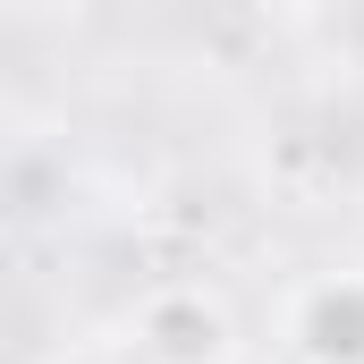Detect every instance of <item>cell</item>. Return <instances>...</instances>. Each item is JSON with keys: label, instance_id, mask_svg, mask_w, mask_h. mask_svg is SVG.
I'll use <instances>...</instances> for the list:
<instances>
[{"label": "cell", "instance_id": "1", "mask_svg": "<svg viewBox=\"0 0 364 364\" xmlns=\"http://www.w3.org/2000/svg\"><path fill=\"white\" fill-rule=\"evenodd\" d=\"M127 348H136V364H237L246 356V331H237V305L220 288L161 279L127 314Z\"/></svg>", "mask_w": 364, "mask_h": 364}, {"label": "cell", "instance_id": "2", "mask_svg": "<svg viewBox=\"0 0 364 364\" xmlns=\"http://www.w3.org/2000/svg\"><path fill=\"white\" fill-rule=\"evenodd\" d=\"M279 339L296 364H364V272L305 279L279 314Z\"/></svg>", "mask_w": 364, "mask_h": 364}, {"label": "cell", "instance_id": "3", "mask_svg": "<svg viewBox=\"0 0 364 364\" xmlns=\"http://www.w3.org/2000/svg\"><path fill=\"white\" fill-rule=\"evenodd\" d=\"M255 17H272V26H305V17H322V9H339V0H246Z\"/></svg>", "mask_w": 364, "mask_h": 364}]
</instances>
